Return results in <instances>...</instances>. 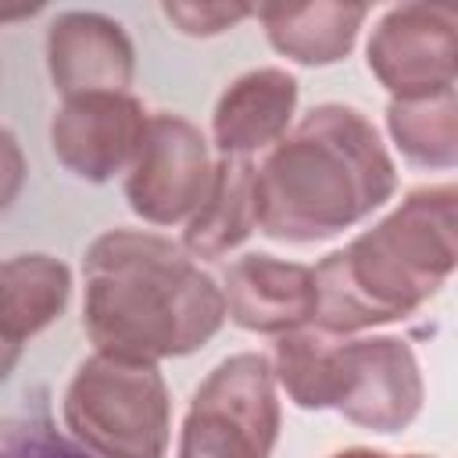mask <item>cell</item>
Wrapping results in <instances>:
<instances>
[{"label":"cell","mask_w":458,"mask_h":458,"mask_svg":"<svg viewBox=\"0 0 458 458\" xmlns=\"http://www.w3.org/2000/svg\"><path fill=\"white\" fill-rule=\"evenodd\" d=\"M82 329L104 354L161 361L200 351L225 322L222 286L168 236L107 229L82 258Z\"/></svg>","instance_id":"6da1fadb"},{"label":"cell","mask_w":458,"mask_h":458,"mask_svg":"<svg viewBox=\"0 0 458 458\" xmlns=\"http://www.w3.org/2000/svg\"><path fill=\"white\" fill-rule=\"evenodd\" d=\"M258 229L254 165L250 157H222L215 165L204 204L190 215L182 250L190 258H222Z\"/></svg>","instance_id":"5bb4252c"},{"label":"cell","mask_w":458,"mask_h":458,"mask_svg":"<svg viewBox=\"0 0 458 458\" xmlns=\"http://www.w3.org/2000/svg\"><path fill=\"white\" fill-rule=\"evenodd\" d=\"M147 118L150 114L129 89L64 97L50 122V147L72 175L107 182L136 157Z\"/></svg>","instance_id":"9c48e42d"},{"label":"cell","mask_w":458,"mask_h":458,"mask_svg":"<svg viewBox=\"0 0 458 458\" xmlns=\"http://www.w3.org/2000/svg\"><path fill=\"white\" fill-rule=\"evenodd\" d=\"M225 318L247 333L283 336L315 318V276L301 261L276 254H243L225 268Z\"/></svg>","instance_id":"8fae6325"},{"label":"cell","mask_w":458,"mask_h":458,"mask_svg":"<svg viewBox=\"0 0 458 458\" xmlns=\"http://www.w3.org/2000/svg\"><path fill=\"white\" fill-rule=\"evenodd\" d=\"M329 458H394V454L372 451V447H344V451H336V454H329Z\"/></svg>","instance_id":"44dd1931"},{"label":"cell","mask_w":458,"mask_h":458,"mask_svg":"<svg viewBox=\"0 0 458 458\" xmlns=\"http://www.w3.org/2000/svg\"><path fill=\"white\" fill-rule=\"evenodd\" d=\"M47 68L61 97L125 93L136 54L122 21L100 11H61L47 29Z\"/></svg>","instance_id":"30bf717a"},{"label":"cell","mask_w":458,"mask_h":458,"mask_svg":"<svg viewBox=\"0 0 458 458\" xmlns=\"http://www.w3.org/2000/svg\"><path fill=\"white\" fill-rule=\"evenodd\" d=\"M386 129L397 150L419 168H454L458 161V104L454 89L415 97V100H390Z\"/></svg>","instance_id":"2e32d148"},{"label":"cell","mask_w":458,"mask_h":458,"mask_svg":"<svg viewBox=\"0 0 458 458\" xmlns=\"http://www.w3.org/2000/svg\"><path fill=\"white\" fill-rule=\"evenodd\" d=\"M301 82L276 64L250 68L233 79L211 114V136L222 157H250L276 147L297 111Z\"/></svg>","instance_id":"7c38bea8"},{"label":"cell","mask_w":458,"mask_h":458,"mask_svg":"<svg viewBox=\"0 0 458 458\" xmlns=\"http://www.w3.org/2000/svg\"><path fill=\"white\" fill-rule=\"evenodd\" d=\"M18 358H21V351L18 347H11V344H4L0 340V383L11 376V369L18 365Z\"/></svg>","instance_id":"ffe728a7"},{"label":"cell","mask_w":458,"mask_h":458,"mask_svg":"<svg viewBox=\"0 0 458 458\" xmlns=\"http://www.w3.org/2000/svg\"><path fill=\"white\" fill-rule=\"evenodd\" d=\"M64 429L93 458H165L172 404L154 361L93 351L79 361L61 401Z\"/></svg>","instance_id":"5b68a950"},{"label":"cell","mask_w":458,"mask_h":458,"mask_svg":"<svg viewBox=\"0 0 458 458\" xmlns=\"http://www.w3.org/2000/svg\"><path fill=\"white\" fill-rule=\"evenodd\" d=\"M397 168L376 125L351 104L311 107L254 168L258 229L279 243H318L383 208Z\"/></svg>","instance_id":"7a4b0ae2"},{"label":"cell","mask_w":458,"mask_h":458,"mask_svg":"<svg viewBox=\"0 0 458 458\" xmlns=\"http://www.w3.org/2000/svg\"><path fill=\"white\" fill-rule=\"evenodd\" d=\"M72 272L50 254H18L0 265V340L25 347L68 304Z\"/></svg>","instance_id":"9a60e30c"},{"label":"cell","mask_w":458,"mask_h":458,"mask_svg":"<svg viewBox=\"0 0 458 458\" xmlns=\"http://www.w3.org/2000/svg\"><path fill=\"white\" fill-rule=\"evenodd\" d=\"M21 179H25V157H21V147H18L14 132H7V129L0 125V211L18 197Z\"/></svg>","instance_id":"d6986e66"},{"label":"cell","mask_w":458,"mask_h":458,"mask_svg":"<svg viewBox=\"0 0 458 458\" xmlns=\"http://www.w3.org/2000/svg\"><path fill=\"white\" fill-rule=\"evenodd\" d=\"M454 186L411 190L383 222L326 254L315 276V329L351 336L419 311L454 272Z\"/></svg>","instance_id":"3957f363"},{"label":"cell","mask_w":458,"mask_h":458,"mask_svg":"<svg viewBox=\"0 0 458 458\" xmlns=\"http://www.w3.org/2000/svg\"><path fill=\"white\" fill-rule=\"evenodd\" d=\"M365 61L394 100H415L454 89V72H458L454 11L444 4L390 7L376 21L365 43Z\"/></svg>","instance_id":"ba28073f"},{"label":"cell","mask_w":458,"mask_h":458,"mask_svg":"<svg viewBox=\"0 0 458 458\" xmlns=\"http://www.w3.org/2000/svg\"><path fill=\"white\" fill-rule=\"evenodd\" d=\"M276 383L304 411L336 408L372 433H401L422 411V372L401 336H336L315 326L283 333Z\"/></svg>","instance_id":"277c9868"},{"label":"cell","mask_w":458,"mask_h":458,"mask_svg":"<svg viewBox=\"0 0 458 458\" xmlns=\"http://www.w3.org/2000/svg\"><path fill=\"white\" fill-rule=\"evenodd\" d=\"M211 175L204 132L182 114H150L125 168V200L150 225L190 222L208 197Z\"/></svg>","instance_id":"52a82bcc"},{"label":"cell","mask_w":458,"mask_h":458,"mask_svg":"<svg viewBox=\"0 0 458 458\" xmlns=\"http://www.w3.org/2000/svg\"><path fill=\"white\" fill-rule=\"evenodd\" d=\"M0 458H93L43 419L0 415Z\"/></svg>","instance_id":"e0dca14e"},{"label":"cell","mask_w":458,"mask_h":458,"mask_svg":"<svg viewBox=\"0 0 458 458\" xmlns=\"http://www.w3.org/2000/svg\"><path fill=\"white\" fill-rule=\"evenodd\" d=\"M254 18L261 21L268 43L276 54L308 64L326 68L351 54L369 7L365 4H336V0H315V4H261L254 7Z\"/></svg>","instance_id":"4fadbf2b"},{"label":"cell","mask_w":458,"mask_h":458,"mask_svg":"<svg viewBox=\"0 0 458 458\" xmlns=\"http://www.w3.org/2000/svg\"><path fill=\"white\" fill-rule=\"evenodd\" d=\"M397 458V454H394ZM401 458H429V454H401Z\"/></svg>","instance_id":"7402d4cb"},{"label":"cell","mask_w":458,"mask_h":458,"mask_svg":"<svg viewBox=\"0 0 458 458\" xmlns=\"http://www.w3.org/2000/svg\"><path fill=\"white\" fill-rule=\"evenodd\" d=\"M279 437L276 376L265 354L218 361L193 390L175 458H268Z\"/></svg>","instance_id":"8992f818"},{"label":"cell","mask_w":458,"mask_h":458,"mask_svg":"<svg viewBox=\"0 0 458 458\" xmlns=\"http://www.w3.org/2000/svg\"><path fill=\"white\" fill-rule=\"evenodd\" d=\"M165 21L193 39H208V36H222L229 29H236L243 18H254L250 4H186V0H172L161 4Z\"/></svg>","instance_id":"ac0fdd59"}]
</instances>
